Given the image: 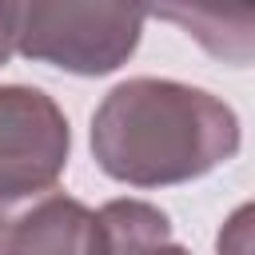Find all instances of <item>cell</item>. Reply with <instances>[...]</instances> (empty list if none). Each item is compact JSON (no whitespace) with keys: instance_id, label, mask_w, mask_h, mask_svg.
<instances>
[{"instance_id":"obj_1","label":"cell","mask_w":255,"mask_h":255,"mask_svg":"<svg viewBox=\"0 0 255 255\" xmlns=\"http://www.w3.org/2000/svg\"><path fill=\"white\" fill-rule=\"evenodd\" d=\"M239 116L211 92L135 76L116 84L92 112V155L128 187H175L235 159Z\"/></svg>"},{"instance_id":"obj_2","label":"cell","mask_w":255,"mask_h":255,"mask_svg":"<svg viewBox=\"0 0 255 255\" xmlns=\"http://www.w3.org/2000/svg\"><path fill=\"white\" fill-rule=\"evenodd\" d=\"M12 48L72 76L124 68L143 32V0H0Z\"/></svg>"},{"instance_id":"obj_3","label":"cell","mask_w":255,"mask_h":255,"mask_svg":"<svg viewBox=\"0 0 255 255\" xmlns=\"http://www.w3.org/2000/svg\"><path fill=\"white\" fill-rule=\"evenodd\" d=\"M72 151L68 116L28 84H0V199L52 187Z\"/></svg>"},{"instance_id":"obj_4","label":"cell","mask_w":255,"mask_h":255,"mask_svg":"<svg viewBox=\"0 0 255 255\" xmlns=\"http://www.w3.org/2000/svg\"><path fill=\"white\" fill-rule=\"evenodd\" d=\"M0 251H104L100 215L52 187L0 199Z\"/></svg>"},{"instance_id":"obj_5","label":"cell","mask_w":255,"mask_h":255,"mask_svg":"<svg viewBox=\"0 0 255 255\" xmlns=\"http://www.w3.org/2000/svg\"><path fill=\"white\" fill-rule=\"evenodd\" d=\"M155 20L183 28L211 60L255 68V0H143Z\"/></svg>"},{"instance_id":"obj_6","label":"cell","mask_w":255,"mask_h":255,"mask_svg":"<svg viewBox=\"0 0 255 255\" xmlns=\"http://www.w3.org/2000/svg\"><path fill=\"white\" fill-rule=\"evenodd\" d=\"M104 251H143V247H175L171 223L159 207L143 199H112L100 211Z\"/></svg>"},{"instance_id":"obj_7","label":"cell","mask_w":255,"mask_h":255,"mask_svg":"<svg viewBox=\"0 0 255 255\" xmlns=\"http://www.w3.org/2000/svg\"><path fill=\"white\" fill-rule=\"evenodd\" d=\"M215 247L227 251V255H255V199L227 215V223L219 227Z\"/></svg>"},{"instance_id":"obj_8","label":"cell","mask_w":255,"mask_h":255,"mask_svg":"<svg viewBox=\"0 0 255 255\" xmlns=\"http://www.w3.org/2000/svg\"><path fill=\"white\" fill-rule=\"evenodd\" d=\"M16 48H12V36H8V24H4V12H0V64H8V56H12Z\"/></svg>"}]
</instances>
